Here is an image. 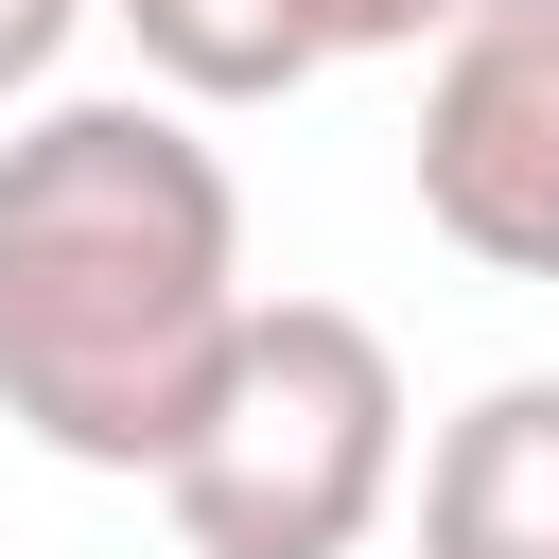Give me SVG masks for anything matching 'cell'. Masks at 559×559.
<instances>
[{"label": "cell", "instance_id": "obj_1", "mask_svg": "<svg viewBox=\"0 0 559 559\" xmlns=\"http://www.w3.org/2000/svg\"><path fill=\"white\" fill-rule=\"evenodd\" d=\"M245 332V192L175 87H87L0 140V419L70 472H175Z\"/></svg>", "mask_w": 559, "mask_h": 559}, {"label": "cell", "instance_id": "obj_2", "mask_svg": "<svg viewBox=\"0 0 559 559\" xmlns=\"http://www.w3.org/2000/svg\"><path fill=\"white\" fill-rule=\"evenodd\" d=\"M192 559H367L402 507V367L349 297H245L175 472H157Z\"/></svg>", "mask_w": 559, "mask_h": 559}, {"label": "cell", "instance_id": "obj_3", "mask_svg": "<svg viewBox=\"0 0 559 559\" xmlns=\"http://www.w3.org/2000/svg\"><path fill=\"white\" fill-rule=\"evenodd\" d=\"M419 227L472 280H559V0H472L419 70Z\"/></svg>", "mask_w": 559, "mask_h": 559}, {"label": "cell", "instance_id": "obj_4", "mask_svg": "<svg viewBox=\"0 0 559 559\" xmlns=\"http://www.w3.org/2000/svg\"><path fill=\"white\" fill-rule=\"evenodd\" d=\"M419 559H559V367H507L419 454Z\"/></svg>", "mask_w": 559, "mask_h": 559}, {"label": "cell", "instance_id": "obj_5", "mask_svg": "<svg viewBox=\"0 0 559 559\" xmlns=\"http://www.w3.org/2000/svg\"><path fill=\"white\" fill-rule=\"evenodd\" d=\"M105 17L140 35V70L175 105H280V87L332 70L314 52V0H105Z\"/></svg>", "mask_w": 559, "mask_h": 559}, {"label": "cell", "instance_id": "obj_6", "mask_svg": "<svg viewBox=\"0 0 559 559\" xmlns=\"http://www.w3.org/2000/svg\"><path fill=\"white\" fill-rule=\"evenodd\" d=\"M472 0H314V52H437Z\"/></svg>", "mask_w": 559, "mask_h": 559}, {"label": "cell", "instance_id": "obj_7", "mask_svg": "<svg viewBox=\"0 0 559 559\" xmlns=\"http://www.w3.org/2000/svg\"><path fill=\"white\" fill-rule=\"evenodd\" d=\"M105 0H0V105H35L52 70H70V35H87Z\"/></svg>", "mask_w": 559, "mask_h": 559}]
</instances>
